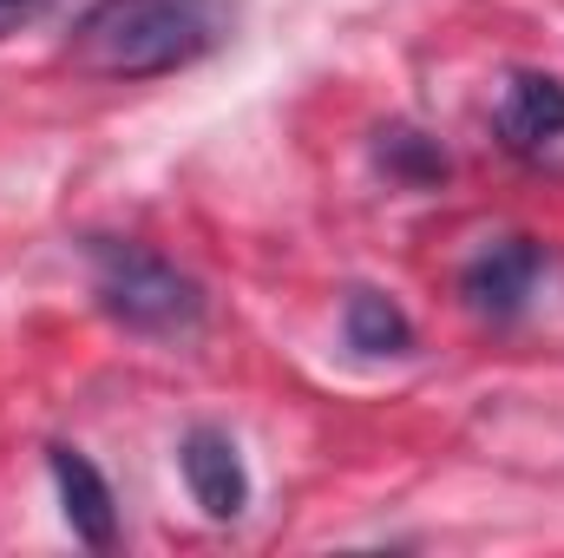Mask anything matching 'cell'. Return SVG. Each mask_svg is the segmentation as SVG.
<instances>
[{
	"label": "cell",
	"mask_w": 564,
	"mask_h": 558,
	"mask_svg": "<svg viewBox=\"0 0 564 558\" xmlns=\"http://www.w3.org/2000/svg\"><path fill=\"white\" fill-rule=\"evenodd\" d=\"M492 126H499V139L512 144L519 158H539L545 144L564 139V79H552V73H519L499 93Z\"/></svg>",
	"instance_id": "5"
},
{
	"label": "cell",
	"mask_w": 564,
	"mask_h": 558,
	"mask_svg": "<svg viewBox=\"0 0 564 558\" xmlns=\"http://www.w3.org/2000/svg\"><path fill=\"white\" fill-rule=\"evenodd\" d=\"M93 296L112 322H126L132 335H158V342H184L204 329V289L184 277L171 257L126 244V237H93Z\"/></svg>",
	"instance_id": "2"
},
{
	"label": "cell",
	"mask_w": 564,
	"mask_h": 558,
	"mask_svg": "<svg viewBox=\"0 0 564 558\" xmlns=\"http://www.w3.org/2000/svg\"><path fill=\"white\" fill-rule=\"evenodd\" d=\"M341 335H348V348H361V355H408V348H414L408 309H401L394 296H381V289H355V296H348Z\"/></svg>",
	"instance_id": "7"
},
{
	"label": "cell",
	"mask_w": 564,
	"mask_h": 558,
	"mask_svg": "<svg viewBox=\"0 0 564 558\" xmlns=\"http://www.w3.org/2000/svg\"><path fill=\"white\" fill-rule=\"evenodd\" d=\"M46 7H53V0H0V40H7V33H20L26 20H40Z\"/></svg>",
	"instance_id": "9"
},
{
	"label": "cell",
	"mask_w": 564,
	"mask_h": 558,
	"mask_svg": "<svg viewBox=\"0 0 564 558\" xmlns=\"http://www.w3.org/2000/svg\"><path fill=\"white\" fill-rule=\"evenodd\" d=\"M381 158H388L394 171H408V178H440V171H446V158H440V151L421 139V132H394Z\"/></svg>",
	"instance_id": "8"
},
{
	"label": "cell",
	"mask_w": 564,
	"mask_h": 558,
	"mask_svg": "<svg viewBox=\"0 0 564 558\" xmlns=\"http://www.w3.org/2000/svg\"><path fill=\"white\" fill-rule=\"evenodd\" d=\"M177 466H184V486L204 506V519H243L250 473H243V453L224 427H191L184 447H177Z\"/></svg>",
	"instance_id": "4"
},
{
	"label": "cell",
	"mask_w": 564,
	"mask_h": 558,
	"mask_svg": "<svg viewBox=\"0 0 564 558\" xmlns=\"http://www.w3.org/2000/svg\"><path fill=\"white\" fill-rule=\"evenodd\" d=\"M539 270H545V250H539L532 237H492V244L459 270V296H466L479 315L506 322V315H519L525 296L539 289Z\"/></svg>",
	"instance_id": "3"
},
{
	"label": "cell",
	"mask_w": 564,
	"mask_h": 558,
	"mask_svg": "<svg viewBox=\"0 0 564 558\" xmlns=\"http://www.w3.org/2000/svg\"><path fill=\"white\" fill-rule=\"evenodd\" d=\"M224 40L217 0H93L73 20V66L93 79H158Z\"/></svg>",
	"instance_id": "1"
},
{
	"label": "cell",
	"mask_w": 564,
	"mask_h": 558,
	"mask_svg": "<svg viewBox=\"0 0 564 558\" xmlns=\"http://www.w3.org/2000/svg\"><path fill=\"white\" fill-rule=\"evenodd\" d=\"M46 466H53V486H59L66 526H73L86 546H112V539H119V506H112L106 473H99L79 447H46Z\"/></svg>",
	"instance_id": "6"
}]
</instances>
